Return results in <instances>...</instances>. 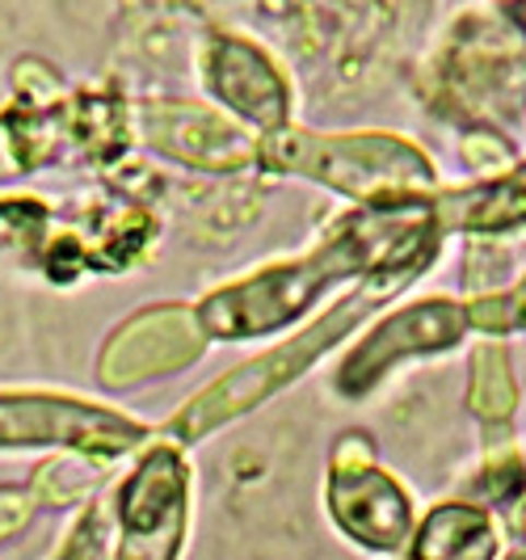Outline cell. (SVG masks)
Segmentation results:
<instances>
[{
    "label": "cell",
    "instance_id": "3957f363",
    "mask_svg": "<svg viewBox=\"0 0 526 560\" xmlns=\"http://www.w3.org/2000/svg\"><path fill=\"white\" fill-rule=\"evenodd\" d=\"M257 161L304 173L341 195L366 202L425 198L434 186V165L413 143L391 136H312V131H270L257 143Z\"/></svg>",
    "mask_w": 526,
    "mask_h": 560
},
{
    "label": "cell",
    "instance_id": "8fae6325",
    "mask_svg": "<svg viewBox=\"0 0 526 560\" xmlns=\"http://www.w3.org/2000/svg\"><path fill=\"white\" fill-rule=\"evenodd\" d=\"M468 405L476 418L505 421L518 405V388H514V371L501 346H480L471 359V388Z\"/></svg>",
    "mask_w": 526,
    "mask_h": 560
},
{
    "label": "cell",
    "instance_id": "52a82bcc",
    "mask_svg": "<svg viewBox=\"0 0 526 560\" xmlns=\"http://www.w3.org/2000/svg\"><path fill=\"white\" fill-rule=\"evenodd\" d=\"M198 320L186 308H156L136 316L122 334L110 341L102 359V380L106 384H136L156 371L198 359Z\"/></svg>",
    "mask_w": 526,
    "mask_h": 560
},
{
    "label": "cell",
    "instance_id": "ba28073f",
    "mask_svg": "<svg viewBox=\"0 0 526 560\" xmlns=\"http://www.w3.org/2000/svg\"><path fill=\"white\" fill-rule=\"evenodd\" d=\"M207 84L223 106L249 118L253 127L282 131L287 118V81L278 68L249 43L236 38H215L207 51Z\"/></svg>",
    "mask_w": 526,
    "mask_h": 560
},
{
    "label": "cell",
    "instance_id": "7a4b0ae2",
    "mask_svg": "<svg viewBox=\"0 0 526 560\" xmlns=\"http://www.w3.org/2000/svg\"><path fill=\"white\" fill-rule=\"evenodd\" d=\"M413 275L417 270H396V275L371 279L359 295H346V300H341L329 316H320L312 329H304V334L291 337V341H282V346H274V350H266L261 359L245 363L241 371H232V375L215 380L207 393L198 396V400H190L177 418L168 421V434L182 439V443L207 439L215 425L241 418V413H249L253 405H261V400H270L274 393H282L291 380H300L307 366L316 363V354H325L329 346H337L341 337L359 325L362 316H371L396 287H405Z\"/></svg>",
    "mask_w": 526,
    "mask_h": 560
},
{
    "label": "cell",
    "instance_id": "4fadbf2b",
    "mask_svg": "<svg viewBox=\"0 0 526 560\" xmlns=\"http://www.w3.org/2000/svg\"><path fill=\"white\" fill-rule=\"evenodd\" d=\"M468 320L484 334H514L526 329V279L510 291V295H493V300H476L468 308Z\"/></svg>",
    "mask_w": 526,
    "mask_h": 560
},
{
    "label": "cell",
    "instance_id": "9c48e42d",
    "mask_svg": "<svg viewBox=\"0 0 526 560\" xmlns=\"http://www.w3.org/2000/svg\"><path fill=\"white\" fill-rule=\"evenodd\" d=\"M498 523L484 505L443 502L425 514L413 535V560H493L498 557Z\"/></svg>",
    "mask_w": 526,
    "mask_h": 560
},
{
    "label": "cell",
    "instance_id": "30bf717a",
    "mask_svg": "<svg viewBox=\"0 0 526 560\" xmlns=\"http://www.w3.org/2000/svg\"><path fill=\"white\" fill-rule=\"evenodd\" d=\"M439 228H464V232H510L526 224V165L505 173L498 182L451 195L434 207Z\"/></svg>",
    "mask_w": 526,
    "mask_h": 560
},
{
    "label": "cell",
    "instance_id": "9a60e30c",
    "mask_svg": "<svg viewBox=\"0 0 526 560\" xmlns=\"http://www.w3.org/2000/svg\"><path fill=\"white\" fill-rule=\"evenodd\" d=\"M505 560H526V548H514V552H510Z\"/></svg>",
    "mask_w": 526,
    "mask_h": 560
},
{
    "label": "cell",
    "instance_id": "277c9868",
    "mask_svg": "<svg viewBox=\"0 0 526 560\" xmlns=\"http://www.w3.org/2000/svg\"><path fill=\"white\" fill-rule=\"evenodd\" d=\"M329 510L341 532L375 552H396L413 539V502L379 468L375 447L362 430H346L332 447Z\"/></svg>",
    "mask_w": 526,
    "mask_h": 560
},
{
    "label": "cell",
    "instance_id": "6da1fadb",
    "mask_svg": "<svg viewBox=\"0 0 526 560\" xmlns=\"http://www.w3.org/2000/svg\"><path fill=\"white\" fill-rule=\"evenodd\" d=\"M439 215L425 207V198H396V202H366L359 215L341 220L295 261H282L270 270H257L249 279L215 291L202 308L198 325L211 337L245 341V337L278 334L295 316H304L320 291L341 279H375L396 270H425L434 253Z\"/></svg>",
    "mask_w": 526,
    "mask_h": 560
},
{
    "label": "cell",
    "instance_id": "5bb4252c",
    "mask_svg": "<svg viewBox=\"0 0 526 560\" xmlns=\"http://www.w3.org/2000/svg\"><path fill=\"white\" fill-rule=\"evenodd\" d=\"M97 557H102V518L89 514L81 527L72 532V539L63 544L59 560H97Z\"/></svg>",
    "mask_w": 526,
    "mask_h": 560
},
{
    "label": "cell",
    "instance_id": "8992f818",
    "mask_svg": "<svg viewBox=\"0 0 526 560\" xmlns=\"http://www.w3.org/2000/svg\"><path fill=\"white\" fill-rule=\"evenodd\" d=\"M468 308L455 304V300H421V304H409L396 316H388L379 329H371L366 341H359V350L337 366V393L359 400L366 396L384 375H388L396 363L405 359H417V354H439V350H451L464 329H468Z\"/></svg>",
    "mask_w": 526,
    "mask_h": 560
},
{
    "label": "cell",
    "instance_id": "5b68a950",
    "mask_svg": "<svg viewBox=\"0 0 526 560\" xmlns=\"http://www.w3.org/2000/svg\"><path fill=\"white\" fill-rule=\"evenodd\" d=\"M190 472L173 447H156L118 493L122 552L118 560H173L186 535Z\"/></svg>",
    "mask_w": 526,
    "mask_h": 560
},
{
    "label": "cell",
    "instance_id": "7c38bea8",
    "mask_svg": "<svg viewBox=\"0 0 526 560\" xmlns=\"http://www.w3.org/2000/svg\"><path fill=\"white\" fill-rule=\"evenodd\" d=\"M523 489H526V459L514 447L493 451L489 468L471 485V493L484 498L480 505H514L523 498Z\"/></svg>",
    "mask_w": 526,
    "mask_h": 560
}]
</instances>
